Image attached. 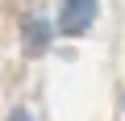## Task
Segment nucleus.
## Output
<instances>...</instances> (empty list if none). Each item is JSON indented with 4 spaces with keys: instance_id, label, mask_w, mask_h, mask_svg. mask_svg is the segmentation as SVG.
I'll list each match as a JSON object with an SVG mask.
<instances>
[{
    "instance_id": "1",
    "label": "nucleus",
    "mask_w": 125,
    "mask_h": 121,
    "mask_svg": "<svg viewBox=\"0 0 125 121\" xmlns=\"http://www.w3.org/2000/svg\"><path fill=\"white\" fill-rule=\"evenodd\" d=\"M92 21H96V0H62V17H58L62 33H83Z\"/></svg>"
},
{
    "instance_id": "2",
    "label": "nucleus",
    "mask_w": 125,
    "mask_h": 121,
    "mask_svg": "<svg viewBox=\"0 0 125 121\" xmlns=\"http://www.w3.org/2000/svg\"><path fill=\"white\" fill-rule=\"evenodd\" d=\"M13 121H29V117H25V113H17V117H13Z\"/></svg>"
}]
</instances>
